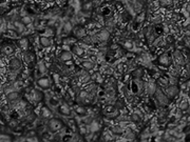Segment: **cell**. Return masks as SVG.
Wrapping results in <instances>:
<instances>
[{
	"label": "cell",
	"instance_id": "40",
	"mask_svg": "<svg viewBox=\"0 0 190 142\" xmlns=\"http://www.w3.org/2000/svg\"><path fill=\"white\" fill-rule=\"evenodd\" d=\"M189 96H190V88H189Z\"/></svg>",
	"mask_w": 190,
	"mask_h": 142
},
{
	"label": "cell",
	"instance_id": "15",
	"mask_svg": "<svg viewBox=\"0 0 190 142\" xmlns=\"http://www.w3.org/2000/svg\"><path fill=\"white\" fill-rule=\"evenodd\" d=\"M59 58L61 61L63 62H67V61H70V60H73V54H72L71 51H61L60 52V55H59Z\"/></svg>",
	"mask_w": 190,
	"mask_h": 142
},
{
	"label": "cell",
	"instance_id": "34",
	"mask_svg": "<svg viewBox=\"0 0 190 142\" xmlns=\"http://www.w3.org/2000/svg\"><path fill=\"white\" fill-rule=\"evenodd\" d=\"M99 127L100 125L97 121H92L90 123V130L91 132H97V130H99Z\"/></svg>",
	"mask_w": 190,
	"mask_h": 142
},
{
	"label": "cell",
	"instance_id": "5",
	"mask_svg": "<svg viewBox=\"0 0 190 142\" xmlns=\"http://www.w3.org/2000/svg\"><path fill=\"white\" fill-rule=\"evenodd\" d=\"M164 92L169 99H173V98H175V97H178V95L180 94L181 88L178 85L169 84L168 86H166V88H164Z\"/></svg>",
	"mask_w": 190,
	"mask_h": 142
},
{
	"label": "cell",
	"instance_id": "13",
	"mask_svg": "<svg viewBox=\"0 0 190 142\" xmlns=\"http://www.w3.org/2000/svg\"><path fill=\"white\" fill-rule=\"evenodd\" d=\"M74 23L72 22L71 19H68L67 21L63 22V26H62V32L65 34H70V33L73 32V29H74Z\"/></svg>",
	"mask_w": 190,
	"mask_h": 142
},
{
	"label": "cell",
	"instance_id": "24",
	"mask_svg": "<svg viewBox=\"0 0 190 142\" xmlns=\"http://www.w3.org/2000/svg\"><path fill=\"white\" fill-rule=\"evenodd\" d=\"M18 45L21 47L23 51H27L29 46V38H20L18 41Z\"/></svg>",
	"mask_w": 190,
	"mask_h": 142
},
{
	"label": "cell",
	"instance_id": "18",
	"mask_svg": "<svg viewBox=\"0 0 190 142\" xmlns=\"http://www.w3.org/2000/svg\"><path fill=\"white\" fill-rule=\"evenodd\" d=\"M109 132L114 136H119L125 133V130H124V127L121 126V125H113V126L110 127V130H109Z\"/></svg>",
	"mask_w": 190,
	"mask_h": 142
},
{
	"label": "cell",
	"instance_id": "37",
	"mask_svg": "<svg viewBox=\"0 0 190 142\" xmlns=\"http://www.w3.org/2000/svg\"><path fill=\"white\" fill-rule=\"evenodd\" d=\"M4 68V62L3 60H2V58L0 57V69H3Z\"/></svg>",
	"mask_w": 190,
	"mask_h": 142
},
{
	"label": "cell",
	"instance_id": "26",
	"mask_svg": "<svg viewBox=\"0 0 190 142\" xmlns=\"http://www.w3.org/2000/svg\"><path fill=\"white\" fill-rule=\"evenodd\" d=\"M122 46H124L126 50H128V51H132L135 45H134V42L132 40L127 39V40H125L124 42H122Z\"/></svg>",
	"mask_w": 190,
	"mask_h": 142
},
{
	"label": "cell",
	"instance_id": "2",
	"mask_svg": "<svg viewBox=\"0 0 190 142\" xmlns=\"http://www.w3.org/2000/svg\"><path fill=\"white\" fill-rule=\"evenodd\" d=\"M172 58L174 61V64L178 66H185L186 65V60H185V55L184 53L180 51V50H174L172 53Z\"/></svg>",
	"mask_w": 190,
	"mask_h": 142
},
{
	"label": "cell",
	"instance_id": "30",
	"mask_svg": "<svg viewBox=\"0 0 190 142\" xmlns=\"http://www.w3.org/2000/svg\"><path fill=\"white\" fill-rule=\"evenodd\" d=\"M162 23H163V16L162 15H158L152 18V21H151L152 26H160Z\"/></svg>",
	"mask_w": 190,
	"mask_h": 142
},
{
	"label": "cell",
	"instance_id": "31",
	"mask_svg": "<svg viewBox=\"0 0 190 142\" xmlns=\"http://www.w3.org/2000/svg\"><path fill=\"white\" fill-rule=\"evenodd\" d=\"M4 35L7 36V37H9V38H17L19 36V34L16 32L15 30H8L7 32L4 33Z\"/></svg>",
	"mask_w": 190,
	"mask_h": 142
},
{
	"label": "cell",
	"instance_id": "9",
	"mask_svg": "<svg viewBox=\"0 0 190 142\" xmlns=\"http://www.w3.org/2000/svg\"><path fill=\"white\" fill-rule=\"evenodd\" d=\"M70 51L72 52V54H73V55H75V56H77L79 58L85 57V54H86L85 49L78 45L77 42L75 44H73V45H71V47H70Z\"/></svg>",
	"mask_w": 190,
	"mask_h": 142
},
{
	"label": "cell",
	"instance_id": "4",
	"mask_svg": "<svg viewBox=\"0 0 190 142\" xmlns=\"http://www.w3.org/2000/svg\"><path fill=\"white\" fill-rule=\"evenodd\" d=\"M9 68H10V73L18 75L19 71H20L21 68H22L21 60L17 57H13L9 62Z\"/></svg>",
	"mask_w": 190,
	"mask_h": 142
},
{
	"label": "cell",
	"instance_id": "12",
	"mask_svg": "<svg viewBox=\"0 0 190 142\" xmlns=\"http://www.w3.org/2000/svg\"><path fill=\"white\" fill-rule=\"evenodd\" d=\"M158 63H160L161 65L163 66H169L170 64H171V59H170V56L167 53H162V54L158 56Z\"/></svg>",
	"mask_w": 190,
	"mask_h": 142
},
{
	"label": "cell",
	"instance_id": "22",
	"mask_svg": "<svg viewBox=\"0 0 190 142\" xmlns=\"http://www.w3.org/2000/svg\"><path fill=\"white\" fill-rule=\"evenodd\" d=\"M80 42L83 43L85 45L87 46H90V45H93V39H92V35H86L80 39Z\"/></svg>",
	"mask_w": 190,
	"mask_h": 142
},
{
	"label": "cell",
	"instance_id": "6",
	"mask_svg": "<svg viewBox=\"0 0 190 142\" xmlns=\"http://www.w3.org/2000/svg\"><path fill=\"white\" fill-rule=\"evenodd\" d=\"M95 36H96L98 42H107L110 39L111 33L107 29H100L98 32L95 33Z\"/></svg>",
	"mask_w": 190,
	"mask_h": 142
},
{
	"label": "cell",
	"instance_id": "33",
	"mask_svg": "<svg viewBox=\"0 0 190 142\" xmlns=\"http://www.w3.org/2000/svg\"><path fill=\"white\" fill-rule=\"evenodd\" d=\"M41 115H42L43 118H51L52 113L47 107H42V110H41Z\"/></svg>",
	"mask_w": 190,
	"mask_h": 142
},
{
	"label": "cell",
	"instance_id": "11",
	"mask_svg": "<svg viewBox=\"0 0 190 142\" xmlns=\"http://www.w3.org/2000/svg\"><path fill=\"white\" fill-rule=\"evenodd\" d=\"M37 85L39 88H41L42 90H48L51 85V81L47 76H41L40 78H38L37 80Z\"/></svg>",
	"mask_w": 190,
	"mask_h": 142
},
{
	"label": "cell",
	"instance_id": "29",
	"mask_svg": "<svg viewBox=\"0 0 190 142\" xmlns=\"http://www.w3.org/2000/svg\"><path fill=\"white\" fill-rule=\"evenodd\" d=\"M20 21H21L22 23H23L26 26H30V24H32L33 22H34V21H33L32 17H31L30 15H27V16H24V17H21V18H20Z\"/></svg>",
	"mask_w": 190,
	"mask_h": 142
},
{
	"label": "cell",
	"instance_id": "23",
	"mask_svg": "<svg viewBox=\"0 0 190 142\" xmlns=\"http://www.w3.org/2000/svg\"><path fill=\"white\" fill-rule=\"evenodd\" d=\"M144 76V69L142 68H135L132 72V77L134 79H141Z\"/></svg>",
	"mask_w": 190,
	"mask_h": 142
},
{
	"label": "cell",
	"instance_id": "3",
	"mask_svg": "<svg viewBox=\"0 0 190 142\" xmlns=\"http://www.w3.org/2000/svg\"><path fill=\"white\" fill-rule=\"evenodd\" d=\"M63 127L62 121L57 118H53L49 122H48V129L51 133H57Z\"/></svg>",
	"mask_w": 190,
	"mask_h": 142
},
{
	"label": "cell",
	"instance_id": "32",
	"mask_svg": "<svg viewBox=\"0 0 190 142\" xmlns=\"http://www.w3.org/2000/svg\"><path fill=\"white\" fill-rule=\"evenodd\" d=\"M75 112L77 113V115H86L87 108L83 105H78V107H75Z\"/></svg>",
	"mask_w": 190,
	"mask_h": 142
},
{
	"label": "cell",
	"instance_id": "38",
	"mask_svg": "<svg viewBox=\"0 0 190 142\" xmlns=\"http://www.w3.org/2000/svg\"><path fill=\"white\" fill-rule=\"evenodd\" d=\"M43 1L46 2V3H54L56 0H43Z\"/></svg>",
	"mask_w": 190,
	"mask_h": 142
},
{
	"label": "cell",
	"instance_id": "28",
	"mask_svg": "<svg viewBox=\"0 0 190 142\" xmlns=\"http://www.w3.org/2000/svg\"><path fill=\"white\" fill-rule=\"evenodd\" d=\"M158 86H160V88H165L166 86L169 85V80L166 79L165 77H160L158 79Z\"/></svg>",
	"mask_w": 190,
	"mask_h": 142
},
{
	"label": "cell",
	"instance_id": "17",
	"mask_svg": "<svg viewBox=\"0 0 190 142\" xmlns=\"http://www.w3.org/2000/svg\"><path fill=\"white\" fill-rule=\"evenodd\" d=\"M39 43H40V45L44 47V49H48V47H50L52 45V40L50 37H47V36H40V38H39Z\"/></svg>",
	"mask_w": 190,
	"mask_h": 142
},
{
	"label": "cell",
	"instance_id": "36",
	"mask_svg": "<svg viewBox=\"0 0 190 142\" xmlns=\"http://www.w3.org/2000/svg\"><path fill=\"white\" fill-rule=\"evenodd\" d=\"M135 138V134H134L131 130H126V139H128V140H133V139Z\"/></svg>",
	"mask_w": 190,
	"mask_h": 142
},
{
	"label": "cell",
	"instance_id": "7",
	"mask_svg": "<svg viewBox=\"0 0 190 142\" xmlns=\"http://www.w3.org/2000/svg\"><path fill=\"white\" fill-rule=\"evenodd\" d=\"M73 35H74V37L78 39V40H80L83 36H86L87 35V30H86V27L83 26H80V24H76V26H74V29H73Z\"/></svg>",
	"mask_w": 190,
	"mask_h": 142
},
{
	"label": "cell",
	"instance_id": "20",
	"mask_svg": "<svg viewBox=\"0 0 190 142\" xmlns=\"http://www.w3.org/2000/svg\"><path fill=\"white\" fill-rule=\"evenodd\" d=\"M189 108H190V102L188 100H182V101L178 103V110L181 112L185 113V112H189Z\"/></svg>",
	"mask_w": 190,
	"mask_h": 142
},
{
	"label": "cell",
	"instance_id": "25",
	"mask_svg": "<svg viewBox=\"0 0 190 142\" xmlns=\"http://www.w3.org/2000/svg\"><path fill=\"white\" fill-rule=\"evenodd\" d=\"M38 72L39 73H41L42 75H44L48 72V68H47V64H46V62H44L43 60H41V61H39L38 62Z\"/></svg>",
	"mask_w": 190,
	"mask_h": 142
},
{
	"label": "cell",
	"instance_id": "10",
	"mask_svg": "<svg viewBox=\"0 0 190 142\" xmlns=\"http://www.w3.org/2000/svg\"><path fill=\"white\" fill-rule=\"evenodd\" d=\"M0 52H1V54L4 55V56H11V55L15 52V46H14V44L5 43L3 45H1Z\"/></svg>",
	"mask_w": 190,
	"mask_h": 142
},
{
	"label": "cell",
	"instance_id": "35",
	"mask_svg": "<svg viewBox=\"0 0 190 142\" xmlns=\"http://www.w3.org/2000/svg\"><path fill=\"white\" fill-rule=\"evenodd\" d=\"M102 139L104 142H109L112 140V134H111L110 132H106L104 135L102 136Z\"/></svg>",
	"mask_w": 190,
	"mask_h": 142
},
{
	"label": "cell",
	"instance_id": "16",
	"mask_svg": "<svg viewBox=\"0 0 190 142\" xmlns=\"http://www.w3.org/2000/svg\"><path fill=\"white\" fill-rule=\"evenodd\" d=\"M19 98H20V94H19L18 91H12V92H10L9 94H7V100L10 102V103L17 101Z\"/></svg>",
	"mask_w": 190,
	"mask_h": 142
},
{
	"label": "cell",
	"instance_id": "1",
	"mask_svg": "<svg viewBox=\"0 0 190 142\" xmlns=\"http://www.w3.org/2000/svg\"><path fill=\"white\" fill-rule=\"evenodd\" d=\"M155 100L161 107H166L170 103V99L167 97V95L165 94V92L163 91V88L158 86V90H156L155 94H154Z\"/></svg>",
	"mask_w": 190,
	"mask_h": 142
},
{
	"label": "cell",
	"instance_id": "27",
	"mask_svg": "<svg viewBox=\"0 0 190 142\" xmlns=\"http://www.w3.org/2000/svg\"><path fill=\"white\" fill-rule=\"evenodd\" d=\"M158 4H160L161 7H164V9H167V7H171L173 4V0H158Z\"/></svg>",
	"mask_w": 190,
	"mask_h": 142
},
{
	"label": "cell",
	"instance_id": "8",
	"mask_svg": "<svg viewBox=\"0 0 190 142\" xmlns=\"http://www.w3.org/2000/svg\"><path fill=\"white\" fill-rule=\"evenodd\" d=\"M156 90H158V84L154 81L145 82V92L148 96H154Z\"/></svg>",
	"mask_w": 190,
	"mask_h": 142
},
{
	"label": "cell",
	"instance_id": "21",
	"mask_svg": "<svg viewBox=\"0 0 190 142\" xmlns=\"http://www.w3.org/2000/svg\"><path fill=\"white\" fill-rule=\"evenodd\" d=\"M130 120H131V122H133V123H135V124L141 123L142 120V114H139L138 112L132 113V114H131V116H130Z\"/></svg>",
	"mask_w": 190,
	"mask_h": 142
},
{
	"label": "cell",
	"instance_id": "41",
	"mask_svg": "<svg viewBox=\"0 0 190 142\" xmlns=\"http://www.w3.org/2000/svg\"><path fill=\"white\" fill-rule=\"evenodd\" d=\"M7 142H10V141H7Z\"/></svg>",
	"mask_w": 190,
	"mask_h": 142
},
{
	"label": "cell",
	"instance_id": "19",
	"mask_svg": "<svg viewBox=\"0 0 190 142\" xmlns=\"http://www.w3.org/2000/svg\"><path fill=\"white\" fill-rule=\"evenodd\" d=\"M58 111H59L60 115H62V116H70L71 115V110H70V107L67 103L60 104Z\"/></svg>",
	"mask_w": 190,
	"mask_h": 142
},
{
	"label": "cell",
	"instance_id": "14",
	"mask_svg": "<svg viewBox=\"0 0 190 142\" xmlns=\"http://www.w3.org/2000/svg\"><path fill=\"white\" fill-rule=\"evenodd\" d=\"M95 65H96V63H95V61L91 60V59H87V60H83L82 62V68L85 69V71L89 72V71H92Z\"/></svg>",
	"mask_w": 190,
	"mask_h": 142
},
{
	"label": "cell",
	"instance_id": "39",
	"mask_svg": "<svg viewBox=\"0 0 190 142\" xmlns=\"http://www.w3.org/2000/svg\"><path fill=\"white\" fill-rule=\"evenodd\" d=\"M1 45H2V44H1V41H0V49H1Z\"/></svg>",
	"mask_w": 190,
	"mask_h": 142
}]
</instances>
